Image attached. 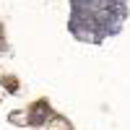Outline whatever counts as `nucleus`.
I'll use <instances>...</instances> for the list:
<instances>
[{
    "instance_id": "1",
    "label": "nucleus",
    "mask_w": 130,
    "mask_h": 130,
    "mask_svg": "<svg viewBox=\"0 0 130 130\" xmlns=\"http://www.w3.org/2000/svg\"><path fill=\"white\" fill-rule=\"evenodd\" d=\"M3 86H5L8 91H16V89H18V81H16V78H3Z\"/></svg>"
}]
</instances>
